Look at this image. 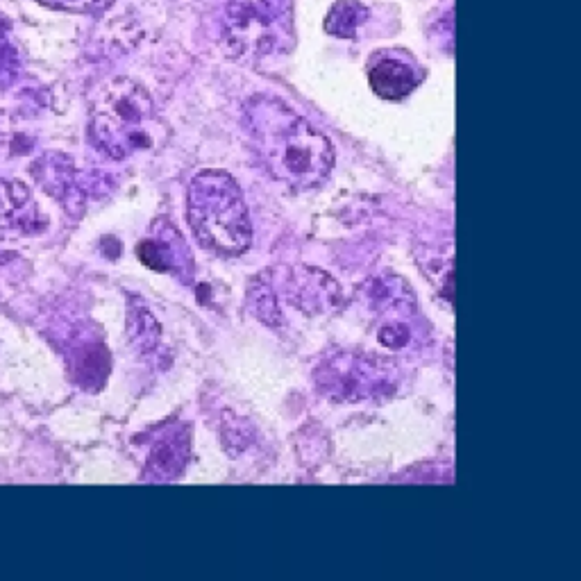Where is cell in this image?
<instances>
[{"mask_svg":"<svg viewBox=\"0 0 581 581\" xmlns=\"http://www.w3.org/2000/svg\"><path fill=\"white\" fill-rule=\"evenodd\" d=\"M189 225L202 248L239 257L252 243V225L239 184L225 171H202L189 184Z\"/></svg>","mask_w":581,"mask_h":581,"instance_id":"obj_2","label":"cell"},{"mask_svg":"<svg viewBox=\"0 0 581 581\" xmlns=\"http://www.w3.org/2000/svg\"><path fill=\"white\" fill-rule=\"evenodd\" d=\"M243 119L261 166L296 191L321 187L334 166V148L325 134L280 98L255 96Z\"/></svg>","mask_w":581,"mask_h":581,"instance_id":"obj_1","label":"cell"},{"mask_svg":"<svg viewBox=\"0 0 581 581\" xmlns=\"http://www.w3.org/2000/svg\"><path fill=\"white\" fill-rule=\"evenodd\" d=\"M162 128L148 91L128 78H116L98 89L91 105V139L107 157L125 159L153 146Z\"/></svg>","mask_w":581,"mask_h":581,"instance_id":"obj_3","label":"cell"},{"mask_svg":"<svg viewBox=\"0 0 581 581\" xmlns=\"http://www.w3.org/2000/svg\"><path fill=\"white\" fill-rule=\"evenodd\" d=\"M316 384L334 402H364L391 395L398 375L391 361L361 355L355 350H339L316 368Z\"/></svg>","mask_w":581,"mask_h":581,"instance_id":"obj_5","label":"cell"},{"mask_svg":"<svg viewBox=\"0 0 581 581\" xmlns=\"http://www.w3.org/2000/svg\"><path fill=\"white\" fill-rule=\"evenodd\" d=\"M187 452L189 439L180 432V429L178 432H166V436H162L153 448V466L159 477L171 479L175 475H180L184 461H187Z\"/></svg>","mask_w":581,"mask_h":581,"instance_id":"obj_9","label":"cell"},{"mask_svg":"<svg viewBox=\"0 0 581 581\" xmlns=\"http://www.w3.org/2000/svg\"><path fill=\"white\" fill-rule=\"evenodd\" d=\"M420 75L414 64H409L402 57L384 55L368 71L370 89L384 100H400L409 96L420 84Z\"/></svg>","mask_w":581,"mask_h":581,"instance_id":"obj_8","label":"cell"},{"mask_svg":"<svg viewBox=\"0 0 581 581\" xmlns=\"http://www.w3.org/2000/svg\"><path fill=\"white\" fill-rule=\"evenodd\" d=\"M291 0H230L221 25L227 57L239 62H264L293 48Z\"/></svg>","mask_w":581,"mask_h":581,"instance_id":"obj_4","label":"cell"},{"mask_svg":"<svg viewBox=\"0 0 581 581\" xmlns=\"http://www.w3.org/2000/svg\"><path fill=\"white\" fill-rule=\"evenodd\" d=\"M286 291V300L302 311H327L341 298L339 284L314 268H293L286 275Z\"/></svg>","mask_w":581,"mask_h":581,"instance_id":"obj_7","label":"cell"},{"mask_svg":"<svg viewBox=\"0 0 581 581\" xmlns=\"http://www.w3.org/2000/svg\"><path fill=\"white\" fill-rule=\"evenodd\" d=\"M139 259L157 273H173L182 282H189L193 275V257L187 243L178 230L162 218L153 227V234L143 239L137 248Z\"/></svg>","mask_w":581,"mask_h":581,"instance_id":"obj_6","label":"cell"},{"mask_svg":"<svg viewBox=\"0 0 581 581\" xmlns=\"http://www.w3.org/2000/svg\"><path fill=\"white\" fill-rule=\"evenodd\" d=\"M368 10L359 0H339L325 19V30L334 37L350 39L357 35L359 25L366 21Z\"/></svg>","mask_w":581,"mask_h":581,"instance_id":"obj_10","label":"cell"},{"mask_svg":"<svg viewBox=\"0 0 581 581\" xmlns=\"http://www.w3.org/2000/svg\"><path fill=\"white\" fill-rule=\"evenodd\" d=\"M41 5L53 7V10L75 12V14H94L107 10L114 0H39Z\"/></svg>","mask_w":581,"mask_h":581,"instance_id":"obj_11","label":"cell"}]
</instances>
